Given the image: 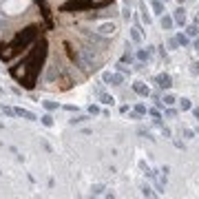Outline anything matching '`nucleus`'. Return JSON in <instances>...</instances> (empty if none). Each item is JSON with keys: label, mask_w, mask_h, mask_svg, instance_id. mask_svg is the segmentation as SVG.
Masks as SVG:
<instances>
[{"label": "nucleus", "mask_w": 199, "mask_h": 199, "mask_svg": "<svg viewBox=\"0 0 199 199\" xmlns=\"http://www.w3.org/2000/svg\"><path fill=\"white\" fill-rule=\"evenodd\" d=\"M44 53H46V46H44V42H40L33 51H31V56L27 60H22L20 64H16L11 69V75L18 82H22L27 89H31L33 82H36V78H38V73H40V64L44 60Z\"/></svg>", "instance_id": "f257e3e1"}, {"label": "nucleus", "mask_w": 199, "mask_h": 199, "mask_svg": "<svg viewBox=\"0 0 199 199\" xmlns=\"http://www.w3.org/2000/svg\"><path fill=\"white\" fill-rule=\"evenodd\" d=\"M38 38V27H27V29H22V31H18L16 33V38L7 44V51H2V60H11L13 56H18L22 49H27L33 40Z\"/></svg>", "instance_id": "f03ea898"}, {"label": "nucleus", "mask_w": 199, "mask_h": 199, "mask_svg": "<svg viewBox=\"0 0 199 199\" xmlns=\"http://www.w3.org/2000/svg\"><path fill=\"white\" fill-rule=\"evenodd\" d=\"M91 7H93V0H66L60 9L62 11H84Z\"/></svg>", "instance_id": "7ed1b4c3"}, {"label": "nucleus", "mask_w": 199, "mask_h": 199, "mask_svg": "<svg viewBox=\"0 0 199 199\" xmlns=\"http://www.w3.org/2000/svg\"><path fill=\"white\" fill-rule=\"evenodd\" d=\"M157 84H159L162 89H170V86H172V80H170L168 73H162V75H157Z\"/></svg>", "instance_id": "20e7f679"}, {"label": "nucleus", "mask_w": 199, "mask_h": 199, "mask_svg": "<svg viewBox=\"0 0 199 199\" xmlns=\"http://www.w3.org/2000/svg\"><path fill=\"white\" fill-rule=\"evenodd\" d=\"M97 31L102 33V36H111V33L115 31V24H113V22H106V24H100V27H97Z\"/></svg>", "instance_id": "39448f33"}, {"label": "nucleus", "mask_w": 199, "mask_h": 199, "mask_svg": "<svg viewBox=\"0 0 199 199\" xmlns=\"http://www.w3.org/2000/svg\"><path fill=\"white\" fill-rule=\"evenodd\" d=\"M16 115L18 117H24V119H36V115L31 111H27V109H16Z\"/></svg>", "instance_id": "423d86ee"}, {"label": "nucleus", "mask_w": 199, "mask_h": 199, "mask_svg": "<svg viewBox=\"0 0 199 199\" xmlns=\"http://www.w3.org/2000/svg\"><path fill=\"white\" fill-rule=\"evenodd\" d=\"M175 22H179V24H184V22H186V13H184V9H182V7L175 11Z\"/></svg>", "instance_id": "0eeeda50"}, {"label": "nucleus", "mask_w": 199, "mask_h": 199, "mask_svg": "<svg viewBox=\"0 0 199 199\" xmlns=\"http://www.w3.org/2000/svg\"><path fill=\"white\" fill-rule=\"evenodd\" d=\"M133 89H135V93H139V95H151V91H148V86H144V84H135Z\"/></svg>", "instance_id": "6e6552de"}, {"label": "nucleus", "mask_w": 199, "mask_h": 199, "mask_svg": "<svg viewBox=\"0 0 199 199\" xmlns=\"http://www.w3.org/2000/svg\"><path fill=\"white\" fill-rule=\"evenodd\" d=\"M100 100H102L104 104H113V97H111V95H106V93H100Z\"/></svg>", "instance_id": "1a4fd4ad"}, {"label": "nucleus", "mask_w": 199, "mask_h": 199, "mask_svg": "<svg viewBox=\"0 0 199 199\" xmlns=\"http://www.w3.org/2000/svg\"><path fill=\"white\" fill-rule=\"evenodd\" d=\"M179 106H182V111H188V109H190V100L182 97V102H179Z\"/></svg>", "instance_id": "9d476101"}, {"label": "nucleus", "mask_w": 199, "mask_h": 199, "mask_svg": "<svg viewBox=\"0 0 199 199\" xmlns=\"http://www.w3.org/2000/svg\"><path fill=\"white\" fill-rule=\"evenodd\" d=\"M86 119H89L86 115H78V117H73V119H71V124H82V122H86Z\"/></svg>", "instance_id": "9b49d317"}, {"label": "nucleus", "mask_w": 199, "mask_h": 199, "mask_svg": "<svg viewBox=\"0 0 199 199\" xmlns=\"http://www.w3.org/2000/svg\"><path fill=\"white\" fill-rule=\"evenodd\" d=\"M42 124H44V126H53V119H51V115H44V117H42Z\"/></svg>", "instance_id": "f8f14e48"}, {"label": "nucleus", "mask_w": 199, "mask_h": 199, "mask_svg": "<svg viewBox=\"0 0 199 199\" xmlns=\"http://www.w3.org/2000/svg\"><path fill=\"white\" fill-rule=\"evenodd\" d=\"M2 113H5L7 117H13V115H16V109H9V106H5V109H2Z\"/></svg>", "instance_id": "ddd939ff"}, {"label": "nucleus", "mask_w": 199, "mask_h": 199, "mask_svg": "<svg viewBox=\"0 0 199 199\" xmlns=\"http://www.w3.org/2000/svg\"><path fill=\"white\" fill-rule=\"evenodd\" d=\"M162 27H164V29H170V27H172V20H170V18H164V20H162Z\"/></svg>", "instance_id": "4468645a"}, {"label": "nucleus", "mask_w": 199, "mask_h": 199, "mask_svg": "<svg viewBox=\"0 0 199 199\" xmlns=\"http://www.w3.org/2000/svg\"><path fill=\"white\" fill-rule=\"evenodd\" d=\"M109 2H111V0H93V7H104Z\"/></svg>", "instance_id": "2eb2a0df"}, {"label": "nucleus", "mask_w": 199, "mask_h": 199, "mask_svg": "<svg viewBox=\"0 0 199 199\" xmlns=\"http://www.w3.org/2000/svg\"><path fill=\"white\" fill-rule=\"evenodd\" d=\"M164 104H168V106L175 104V97H172V95H166V97H164Z\"/></svg>", "instance_id": "dca6fc26"}, {"label": "nucleus", "mask_w": 199, "mask_h": 199, "mask_svg": "<svg viewBox=\"0 0 199 199\" xmlns=\"http://www.w3.org/2000/svg\"><path fill=\"white\" fill-rule=\"evenodd\" d=\"M44 109H49V111H53V109H58V104H56V102H44Z\"/></svg>", "instance_id": "f3484780"}, {"label": "nucleus", "mask_w": 199, "mask_h": 199, "mask_svg": "<svg viewBox=\"0 0 199 199\" xmlns=\"http://www.w3.org/2000/svg\"><path fill=\"white\" fill-rule=\"evenodd\" d=\"M153 9H155L157 13H162V2H153Z\"/></svg>", "instance_id": "a211bd4d"}, {"label": "nucleus", "mask_w": 199, "mask_h": 199, "mask_svg": "<svg viewBox=\"0 0 199 199\" xmlns=\"http://www.w3.org/2000/svg\"><path fill=\"white\" fill-rule=\"evenodd\" d=\"M142 192H144V197H153V190H151V188H144Z\"/></svg>", "instance_id": "6ab92c4d"}, {"label": "nucleus", "mask_w": 199, "mask_h": 199, "mask_svg": "<svg viewBox=\"0 0 199 199\" xmlns=\"http://www.w3.org/2000/svg\"><path fill=\"white\" fill-rule=\"evenodd\" d=\"M188 36H197V27H188Z\"/></svg>", "instance_id": "aec40b11"}, {"label": "nucleus", "mask_w": 199, "mask_h": 199, "mask_svg": "<svg viewBox=\"0 0 199 199\" xmlns=\"http://www.w3.org/2000/svg\"><path fill=\"white\" fill-rule=\"evenodd\" d=\"M177 40H179V42H182V44H188V38H186V36H179V38H177Z\"/></svg>", "instance_id": "412c9836"}, {"label": "nucleus", "mask_w": 199, "mask_h": 199, "mask_svg": "<svg viewBox=\"0 0 199 199\" xmlns=\"http://www.w3.org/2000/svg\"><path fill=\"white\" fill-rule=\"evenodd\" d=\"M192 113H195V117L199 119V109H192Z\"/></svg>", "instance_id": "4be33fe9"}, {"label": "nucleus", "mask_w": 199, "mask_h": 199, "mask_svg": "<svg viewBox=\"0 0 199 199\" xmlns=\"http://www.w3.org/2000/svg\"><path fill=\"white\" fill-rule=\"evenodd\" d=\"M195 51H199V40H197V42H195Z\"/></svg>", "instance_id": "5701e85b"}, {"label": "nucleus", "mask_w": 199, "mask_h": 199, "mask_svg": "<svg viewBox=\"0 0 199 199\" xmlns=\"http://www.w3.org/2000/svg\"><path fill=\"white\" fill-rule=\"evenodd\" d=\"M192 71H195V73H199V64H195V69H192Z\"/></svg>", "instance_id": "b1692460"}, {"label": "nucleus", "mask_w": 199, "mask_h": 199, "mask_svg": "<svg viewBox=\"0 0 199 199\" xmlns=\"http://www.w3.org/2000/svg\"><path fill=\"white\" fill-rule=\"evenodd\" d=\"M164 2H166V0H164Z\"/></svg>", "instance_id": "393cba45"}]
</instances>
